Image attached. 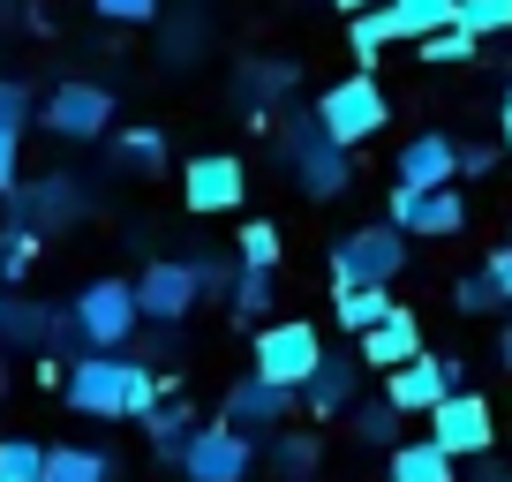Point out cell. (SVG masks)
Segmentation results:
<instances>
[{
  "instance_id": "6da1fadb",
  "label": "cell",
  "mask_w": 512,
  "mask_h": 482,
  "mask_svg": "<svg viewBox=\"0 0 512 482\" xmlns=\"http://www.w3.org/2000/svg\"><path fill=\"white\" fill-rule=\"evenodd\" d=\"M68 407L91 422H144L166 400V377L151 362H128V354H76L61 377Z\"/></svg>"
},
{
  "instance_id": "7a4b0ae2",
  "label": "cell",
  "mask_w": 512,
  "mask_h": 482,
  "mask_svg": "<svg viewBox=\"0 0 512 482\" xmlns=\"http://www.w3.org/2000/svg\"><path fill=\"white\" fill-rule=\"evenodd\" d=\"M136 294H128V279H91V287L76 294V302L53 317V332L68 339L76 354H128V339H136Z\"/></svg>"
},
{
  "instance_id": "3957f363",
  "label": "cell",
  "mask_w": 512,
  "mask_h": 482,
  "mask_svg": "<svg viewBox=\"0 0 512 482\" xmlns=\"http://www.w3.org/2000/svg\"><path fill=\"white\" fill-rule=\"evenodd\" d=\"M407 249H415V241H407L400 226H384V219L339 234L332 241V294H347V287H384L392 294V279L407 272Z\"/></svg>"
},
{
  "instance_id": "277c9868",
  "label": "cell",
  "mask_w": 512,
  "mask_h": 482,
  "mask_svg": "<svg viewBox=\"0 0 512 482\" xmlns=\"http://www.w3.org/2000/svg\"><path fill=\"white\" fill-rule=\"evenodd\" d=\"M279 159H287V174H294V189L309 196V204H332V196H347L354 189V166H347V151L332 144V136L309 121V113H294L287 129H279Z\"/></svg>"
},
{
  "instance_id": "5b68a950",
  "label": "cell",
  "mask_w": 512,
  "mask_h": 482,
  "mask_svg": "<svg viewBox=\"0 0 512 482\" xmlns=\"http://www.w3.org/2000/svg\"><path fill=\"white\" fill-rule=\"evenodd\" d=\"M309 121H317V129L332 136L339 151H354V144H377V136H384V121H392V98H384L377 76H339L332 91H317Z\"/></svg>"
},
{
  "instance_id": "8992f818",
  "label": "cell",
  "mask_w": 512,
  "mask_h": 482,
  "mask_svg": "<svg viewBox=\"0 0 512 482\" xmlns=\"http://www.w3.org/2000/svg\"><path fill=\"white\" fill-rule=\"evenodd\" d=\"M317 362H324V332H317L309 317H272V324H256L249 377H264V385H279V392H302Z\"/></svg>"
},
{
  "instance_id": "52a82bcc",
  "label": "cell",
  "mask_w": 512,
  "mask_h": 482,
  "mask_svg": "<svg viewBox=\"0 0 512 482\" xmlns=\"http://www.w3.org/2000/svg\"><path fill=\"white\" fill-rule=\"evenodd\" d=\"M430 445L445 452L452 467H460V460H497V407L460 385L452 400L430 407Z\"/></svg>"
},
{
  "instance_id": "ba28073f",
  "label": "cell",
  "mask_w": 512,
  "mask_h": 482,
  "mask_svg": "<svg viewBox=\"0 0 512 482\" xmlns=\"http://www.w3.org/2000/svg\"><path fill=\"white\" fill-rule=\"evenodd\" d=\"M181 482H249L256 467V437L234 422H196V437L181 445Z\"/></svg>"
},
{
  "instance_id": "9c48e42d",
  "label": "cell",
  "mask_w": 512,
  "mask_h": 482,
  "mask_svg": "<svg viewBox=\"0 0 512 482\" xmlns=\"http://www.w3.org/2000/svg\"><path fill=\"white\" fill-rule=\"evenodd\" d=\"M384 226H400L407 241H452V234H467V196L460 189H400L392 181Z\"/></svg>"
},
{
  "instance_id": "30bf717a",
  "label": "cell",
  "mask_w": 512,
  "mask_h": 482,
  "mask_svg": "<svg viewBox=\"0 0 512 482\" xmlns=\"http://www.w3.org/2000/svg\"><path fill=\"white\" fill-rule=\"evenodd\" d=\"M181 204H189L196 219L241 211V204H249V166H241L234 151H196V159L181 166Z\"/></svg>"
},
{
  "instance_id": "8fae6325",
  "label": "cell",
  "mask_w": 512,
  "mask_h": 482,
  "mask_svg": "<svg viewBox=\"0 0 512 482\" xmlns=\"http://www.w3.org/2000/svg\"><path fill=\"white\" fill-rule=\"evenodd\" d=\"M128 294H136V317L159 324V332H174V324L189 317L196 302H204V294H196V264H181V257L144 264V272L128 279Z\"/></svg>"
},
{
  "instance_id": "7c38bea8",
  "label": "cell",
  "mask_w": 512,
  "mask_h": 482,
  "mask_svg": "<svg viewBox=\"0 0 512 482\" xmlns=\"http://www.w3.org/2000/svg\"><path fill=\"white\" fill-rule=\"evenodd\" d=\"M452 392H460V354H430V347H422L407 370L384 377V407H392L400 422L407 415H430V407L452 400Z\"/></svg>"
},
{
  "instance_id": "4fadbf2b",
  "label": "cell",
  "mask_w": 512,
  "mask_h": 482,
  "mask_svg": "<svg viewBox=\"0 0 512 482\" xmlns=\"http://www.w3.org/2000/svg\"><path fill=\"white\" fill-rule=\"evenodd\" d=\"M38 121H46L53 136H68V144H98V136L113 129V91L106 83H61V91L38 106Z\"/></svg>"
},
{
  "instance_id": "5bb4252c",
  "label": "cell",
  "mask_w": 512,
  "mask_h": 482,
  "mask_svg": "<svg viewBox=\"0 0 512 482\" xmlns=\"http://www.w3.org/2000/svg\"><path fill=\"white\" fill-rule=\"evenodd\" d=\"M392 181L400 189H460V136H445V129L407 136L400 159H392Z\"/></svg>"
},
{
  "instance_id": "9a60e30c",
  "label": "cell",
  "mask_w": 512,
  "mask_h": 482,
  "mask_svg": "<svg viewBox=\"0 0 512 482\" xmlns=\"http://www.w3.org/2000/svg\"><path fill=\"white\" fill-rule=\"evenodd\" d=\"M415 354H422V324H415V309H407V302L392 309L384 324H369V332L354 339V362H362V370H384V377L407 370Z\"/></svg>"
},
{
  "instance_id": "2e32d148",
  "label": "cell",
  "mask_w": 512,
  "mask_h": 482,
  "mask_svg": "<svg viewBox=\"0 0 512 482\" xmlns=\"http://www.w3.org/2000/svg\"><path fill=\"white\" fill-rule=\"evenodd\" d=\"M294 407H302L294 392L264 385V377H234V385H226V415L219 422H234V430H241V422H249V430H287Z\"/></svg>"
},
{
  "instance_id": "e0dca14e",
  "label": "cell",
  "mask_w": 512,
  "mask_h": 482,
  "mask_svg": "<svg viewBox=\"0 0 512 482\" xmlns=\"http://www.w3.org/2000/svg\"><path fill=\"white\" fill-rule=\"evenodd\" d=\"M354 385H362V362H354V354H324L294 400L309 407V422H332V415H347V407H354Z\"/></svg>"
},
{
  "instance_id": "ac0fdd59",
  "label": "cell",
  "mask_w": 512,
  "mask_h": 482,
  "mask_svg": "<svg viewBox=\"0 0 512 482\" xmlns=\"http://www.w3.org/2000/svg\"><path fill=\"white\" fill-rule=\"evenodd\" d=\"M384 482H460V467H452L430 437H400V445H392V467H384Z\"/></svg>"
},
{
  "instance_id": "d6986e66",
  "label": "cell",
  "mask_w": 512,
  "mask_h": 482,
  "mask_svg": "<svg viewBox=\"0 0 512 482\" xmlns=\"http://www.w3.org/2000/svg\"><path fill=\"white\" fill-rule=\"evenodd\" d=\"M384 23H392V38H437L452 31V0H384Z\"/></svg>"
},
{
  "instance_id": "ffe728a7",
  "label": "cell",
  "mask_w": 512,
  "mask_h": 482,
  "mask_svg": "<svg viewBox=\"0 0 512 482\" xmlns=\"http://www.w3.org/2000/svg\"><path fill=\"white\" fill-rule=\"evenodd\" d=\"M189 422H196V407H189V400H159V407L144 415V437H151V452H159L166 467H174V460H181V445L196 437Z\"/></svg>"
},
{
  "instance_id": "44dd1931",
  "label": "cell",
  "mask_w": 512,
  "mask_h": 482,
  "mask_svg": "<svg viewBox=\"0 0 512 482\" xmlns=\"http://www.w3.org/2000/svg\"><path fill=\"white\" fill-rule=\"evenodd\" d=\"M38 482H113V460L98 445H46V475Z\"/></svg>"
},
{
  "instance_id": "7402d4cb",
  "label": "cell",
  "mask_w": 512,
  "mask_h": 482,
  "mask_svg": "<svg viewBox=\"0 0 512 482\" xmlns=\"http://www.w3.org/2000/svg\"><path fill=\"white\" fill-rule=\"evenodd\" d=\"M317 460H324V445H317V430H302V422H287V430L272 437V475L309 482V475H317Z\"/></svg>"
},
{
  "instance_id": "603a6c76",
  "label": "cell",
  "mask_w": 512,
  "mask_h": 482,
  "mask_svg": "<svg viewBox=\"0 0 512 482\" xmlns=\"http://www.w3.org/2000/svg\"><path fill=\"white\" fill-rule=\"evenodd\" d=\"M392 309H400V302H392L384 287H347V294H332V317H339V332H354V339H362L369 324H384Z\"/></svg>"
},
{
  "instance_id": "cb8c5ba5",
  "label": "cell",
  "mask_w": 512,
  "mask_h": 482,
  "mask_svg": "<svg viewBox=\"0 0 512 482\" xmlns=\"http://www.w3.org/2000/svg\"><path fill=\"white\" fill-rule=\"evenodd\" d=\"M452 31H467L482 46V38H505L512 31V0H452Z\"/></svg>"
},
{
  "instance_id": "d4e9b609",
  "label": "cell",
  "mask_w": 512,
  "mask_h": 482,
  "mask_svg": "<svg viewBox=\"0 0 512 482\" xmlns=\"http://www.w3.org/2000/svg\"><path fill=\"white\" fill-rule=\"evenodd\" d=\"M234 272H279V226L272 219H249L234 234Z\"/></svg>"
},
{
  "instance_id": "484cf974",
  "label": "cell",
  "mask_w": 512,
  "mask_h": 482,
  "mask_svg": "<svg viewBox=\"0 0 512 482\" xmlns=\"http://www.w3.org/2000/svg\"><path fill=\"white\" fill-rule=\"evenodd\" d=\"M347 430H354V445H369V452H392L400 445V415L392 407H347Z\"/></svg>"
},
{
  "instance_id": "4316f807",
  "label": "cell",
  "mask_w": 512,
  "mask_h": 482,
  "mask_svg": "<svg viewBox=\"0 0 512 482\" xmlns=\"http://www.w3.org/2000/svg\"><path fill=\"white\" fill-rule=\"evenodd\" d=\"M113 159L136 166V174H166V136L159 129H121L113 136Z\"/></svg>"
},
{
  "instance_id": "83f0119b",
  "label": "cell",
  "mask_w": 512,
  "mask_h": 482,
  "mask_svg": "<svg viewBox=\"0 0 512 482\" xmlns=\"http://www.w3.org/2000/svg\"><path fill=\"white\" fill-rule=\"evenodd\" d=\"M384 46H392V23H384V8H369V16H347V53L362 61V76L377 68Z\"/></svg>"
},
{
  "instance_id": "f1b7e54d",
  "label": "cell",
  "mask_w": 512,
  "mask_h": 482,
  "mask_svg": "<svg viewBox=\"0 0 512 482\" xmlns=\"http://www.w3.org/2000/svg\"><path fill=\"white\" fill-rule=\"evenodd\" d=\"M234 317L241 324H272V272H234Z\"/></svg>"
},
{
  "instance_id": "f546056e",
  "label": "cell",
  "mask_w": 512,
  "mask_h": 482,
  "mask_svg": "<svg viewBox=\"0 0 512 482\" xmlns=\"http://www.w3.org/2000/svg\"><path fill=\"white\" fill-rule=\"evenodd\" d=\"M23 204L38 211V226H61V219H83V196L68 189V174H53L46 189H31V196H23Z\"/></svg>"
},
{
  "instance_id": "4dcf8cb0",
  "label": "cell",
  "mask_w": 512,
  "mask_h": 482,
  "mask_svg": "<svg viewBox=\"0 0 512 482\" xmlns=\"http://www.w3.org/2000/svg\"><path fill=\"white\" fill-rule=\"evenodd\" d=\"M46 475V445L38 437H0V482H38Z\"/></svg>"
},
{
  "instance_id": "1f68e13d",
  "label": "cell",
  "mask_w": 512,
  "mask_h": 482,
  "mask_svg": "<svg viewBox=\"0 0 512 482\" xmlns=\"http://www.w3.org/2000/svg\"><path fill=\"white\" fill-rule=\"evenodd\" d=\"M46 332H53L46 309H31V302H0V339H16V347H38Z\"/></svg>"
},
{
  "instance_id": "d6a6232c",
  "label": "cell",
  "mask_w": 512,
  "mask_h": 482,
  "mask_svg": "<svg viewBox=\"0 0 512 482\" xmlns=\"http://www.w3.org/2000/svg\"><path fill=\"white\" fill-rule=\"evenodd\" d=\"M415 53H422L430 68H467V61H482V46H475L467 31H437V38H422Z\"/></svg>"
},
{
  "instance_id": "836d02e7",
  "label": "cell",
  "mask_w": 512,
  "mask_h": 482,
  "mask_svg": "<svg viewBox=\"0 0 512 482\" xmlns=\"http://www.w3.org/2000/svg\"><path fill=\"white\" fill-rule=\"evenodd\" d=\"M23 121H31V83H23V76H0V129L23 136Z\"/></svg>"
},
{
  "instance_id": "e575fe53",
  "label": "cell",
  "mask_w": 512,
  "mask_h": 482,
  "mask_svg": "<svg viewBox=\"0 0 512 482\" xmlns=\"http://www.w3.org/2000/svg\"><path fill=\"white\" fill-rule=\"evenodd\" d=\"M482 287H490V302L497 309H512V241H505V249H490V257H482Z\"/></svg>"
},
{
  "instance_id": "d590c367",
  "label": "cell",
  "mask_w": 512,
  "mask_h": 482,
  "mask_svg": "<svg viewBox=\"0 0 512 482\" xmlns=\"http://www.w3.org/2000/svg\"><path fill=\"white\" fill-rule=\"evenodd\" d=\"M287 83H294L287 61H256V68H241V98H272V91H287Z\"/></svg>"
},
{
  "instance_id": "8d00e7d4",
  "label": "cell",
  "mask_w": 512,
  "mask_h": 482,
  "mask_svg": "<svg viewBox=\"0 0 512 482\" xmlns=\"http://www.w3.org/2000/svg\"><path fill=\"white\" fill-rule=\"evenodd\" d=\"M16 249H0V279H23L38 264V226H23V234H8Z\"/></svg>"
},
{
  "instance_id": "74e56055",
  "label": "cell",
  "mask_w": 512,
  "mask_h": 482,
  "mask_svg": "<svg viewBox=\"0 0 512 482\" xmlns=\"http://www.w3.org/2000/svg\"><path fill=\"white\" fill-rule=\"evenodd\" d=\"M0 196H23V136L0 129Z\"/></svg>"
},
{
  "instance_id": "f35d334b",
  "label": "cell",
  "mask_w": 512,
  "mask_h": 482,
  "mask_svg": "<svg viewBox=\"0 0 512 482\" xmlns=\"http://www.w3.org/2000/svg\"><path fill=\"white\" fill-rule=\"evenodd\" d=\"M497 159H505L497 144H460V181H490Z\"/></svg>"
},
{
  "instance_id": "ab89813d",
  "label": "cell",
  "mask_w": 512,
  "mask_h": 482,
  "mask_svg": "<svg viewBox=\"0 0 512 482\" xmlns=\"http://www.w3.org/2000/svg\"><path fill=\"white\" fill-rule=\"evenodd\" d=\"M452 309H460V317H490V309H497V302H490V287H482V279H475V272H467V279H460V287H452Z\"/></svg>"
},
{
  "instance_id": "60d3db41",
  "label": "cell",
  "mask_w": 512,
  "mask_h": 482,
  "mask_svg": "<svg viewBox=\"0 0 512 482\" xmlns=\"http://www.w3.org/2000/svg\"><path fill=\"white\" fill-rule=\"evenodd\" d=\"M91 8L106 23H151V16H159V0H91Z\"/></svg>"
},
{
  "instance_id": "b9f144b4",
  "label": "cell",
  "mask_w": 512,
  "mask_h": 482,
  "mask_svg": "<svg viewBox=\"0 0 512 482\" xmlns=\"http://www.w3.org/2000/svg\"><path fill=\"white\" fill-rule=\"evenodd\" d=\"M189 264H196V294H234V272L219 257H189Z\"/></svg>"
},
{
  "instance_id": "7bdbcfd3",
  "label": "cell",
  "mask_w": 512,
  "mask_h": 482,
  "mask_svg": "<svg viewBox=\"0 0 512 482\" xmlns=\"http://www.w3.org/2000/svg\"><path fill=\"white\" fill-rule=\"evenodd\" d=\"M460 482H512V467H497V460H475Z\"/></svg>"
},
{
  "instance_id": "ee69618b",
  "label": "cell",
  "mask_w": 512,
  "mask_h": 482,
  "mask_svg": "<svg viewBox=\"0 0 512 482\" xmlns=\"http://www.w3.org/2000/svg\"><path fill=\"white\" fill-rule=\"evenodd\" d=\"M497 129H505V136H497V151L512 159V91H505V106H497Z\"/></svg>"
},
{
  "instance_id": "f6af8a7d",
  "label": "cell",
  "mask_w": 512,
  "mask_h": 482,
  "mask_svg": "<svg viewBox=\"0 0 512 482\" xmlns=\"http://www.w3.org/2000/svg\"><path fill=\"white\" fill-rule=\"evenodd\" d=\"M339 16H369V8H384V0H332Z\"/></svg>"
},
{
  "instance_id": "bcb514c9",
  "label": "cell",
  "mask_w": 512,
  "mask_h": 482,
  "mask_svg": "<svg viewBox=\"0 0 512 482\" xmlns=\"http://www.w3.org/2000/svg\"><path fill=\"white\" fill-rule=\"evenodd\" d=\"M497 362L512 370V317H505V332H497Z\"/></svg>"
}]
</instances>
